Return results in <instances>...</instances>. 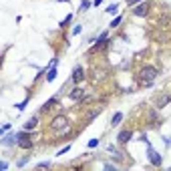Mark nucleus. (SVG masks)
Instances as JSON below:
<instances>
[{
  "label": "nucleus",
  "instance_id": "aec40b11",
  "mask_svg": "<svg viewBox=\"0 0 171 171\" xmlns=\"http://www.w3.org/2000/svg\"><path fill=\"white\" fill-rule=\"evenodd\" d=\"M101 2H103V0H95V2H93V4H95V6H99Z\"/></svg>",
  "mask_w": 171,
  "mask_h": 171
},
{
  "label": "nucleus",
  "instance_id": "20e7f679",
  "mask_svg": "<svg viewBox=\"0 0 171 171\" xmlns=\"http://www.w3.org/2000/svg\"><path fill=\"white\" fill-rule=\"evenodd\" d=\"M147 153H149V161H151V163H153V165H157V167H159V165H161V155H159V153H157V151H155V149H153V147H151V145H149V149H147Z\"/></svg>",
  "mask_w": 171,
  "mask_h": 171
},
{
  "label": "nucleus",
  "instance_id": "39448f33",
  "mask_svg": "<svg viewBox=\"0 0 171 171\" xmlns=\"http://www.w3.org/2000/svg\"><path fill=\"white\" fill-rule=\"evenodd\" d=\"M57 58H53V62H50V71L46 72V81H49V83H53L54 79H57Z\"/></svg>",
  "mask_w": 171,
  "mask_h": 171
},
{
  "label": "nucleus",
  "instance_id": "9d476101",
  "mask_svg": "<svg viewBox=\"0 0 171 171\" xmlns=\"http://www.w3.org/2000/svg\"><path fill=\"white\" fill-rule=\"evenodd\" d=\"M121 121H123V113H115V115H113V119H111V125L117 127Z\"/></svg>",
  "mask_w": 171,
  "mask_h": 171
},
{
  "label": "nucleus",
  "instance_id": "1a4fd4ad",
  "mask_svg": "<svg viewBox=\"0 0 171 171\" xmlns=\"http://www.w3.org/2000/svg\"><path fill=\"white\" fill-rule=\"evenodd\" d=\"M36 123H38V119H36V117H30V119H28L26 123H24V129H26V131L34 129V127H36Z\"/></svg>",
  "mask_w": 171,
  "mask_h": 171
},
{
  "label": "nucleus",
  "instance_id": "dca6fc26",
  "mask_svg": "<svg viewBox=\"0 0 171 171\" xmlns=\"http://www.w3.org/2000/svg\"><path fill=\"white\" fill-rule=\"evenodd\" d=\"M103 40H107V32H103V34H101V36H99V38H97V42H95V46H99V44H101V42H103Z\"/></svg>",
  "mask_w": 171,
  "mask_h": 171
},
{
  "label": "nucleus",
  "instance_id": "4be33fe9",
  "mask_svg": "<svg viewBox=\"0 0 171 171\" xmlns=\"http://www.w3.org/2000/svg\"><path fill=\"white\" fill-rule=\"evenodd\" d=\"M61 2H67V0H61Z\"/></svg>",
  "mask_w": 171,
  "mask_h": 171
},
{
  "label": "nucleus",
  "instance_id": "423d86ee",
  "mask_svg": "<svg viewBox=\"0 0 171 171\" xmlns=\"http://www.w3.org/2000/svg\"><path fill=\"white\" fill-rule=\"evenodd\" d=\"M83 79H85V71L81 67H76L75 71H72V81H75V83H81Z\"/></svg>",
  "mask_w": 171,
  "mask_h": 171
},
{
  "label": "nucleus",
  "instance_id": "9b49d317",
  "mask_svg": "<svg viewBox=\"0 0 171 171\" xmlns=\"http://www.w3.org/2000/svg\"><path fill=\"white\" fill-rule=\"evenodd\" d=\"M135 14H137V16H145V14H147V4L137 6V8H135Z\"/></svg>",
  "mask_w": 171,
  "mask_h": 171
},
{
  "label": "nucleus",
  "instance_id": "f8f14e48",
  "mask_svg": "<svg viewBox=\"0 0 171 171\" xmlns=\"http://www.w3.org/2000/svg\"><path fill=\"white\" fill-rule=\"evenodd\" d=\"M12 143H16V135H6L2 139V145H12Z\"/></svg>",
  "mask_w": 171,
  "mask_h": 171
},
{
  "label": "nucleus",
  "instance_id": "7ed1b4c3",
  "mask_svg": "<svg viewBox=\"0 0 171 171\" xmlns=\"http://www.w3.org/2000/svg\"><path fill=\"white\" fill-rule=\"evenodd\" d=\"M67 117H65V115H58V117H54L53 119V123H50V127H53V129L54 131H61V129H65V127H67Z\"/></svg>",
  "mask_w": 171,
  "mask_h": 171
},
{
  "label": "nucleus",
  "instance_id": "0eeeda50",
  "mask_svg": "<svg viewBox=\"0 0 171 171\" xmlns=\"http://www.w3.org/2000/svg\"><path fill=\"white\" fill-rule=\"evenodd\" d=\"M71 99H72V101H79V99H83V89H81V87L72 89V91H71Z\"/></svg>",
  "mask_w": 171,
  "mask_h": 171
},
{
  "label": "nucleus",
  "instance_id": "f257e3e1",
  "mask_svg": "<svg viewBox=\"0 0 171 171\" xmlns=\"http://www.w3.org/2000/svg\"><path fill=\"white\" fill-rule=\"evenodd\" d=\"M155 79H157V71H155L153 67H145V68H141V72H139V83H141V85L149 87V85H151Z\"/></svg>",
  "mask_w": 171,
  "mask_h": 171
},
{
  "label": "nucleus",
  "instance_id": "f03ea898",
  "mask_svg": "<svg viewBox=\"0 0 171 171\" xmlns=\"http://www.w3.org/2000/svg\"><path fill=\"white\" fill-rule=\"evenodd\" d=\"M16 145H18L20 149H32V139L26 135V129L16 133Z\"/></svg>",
  "mask_w": 171,
  "mask_h": 171
},
{
  "label": "nucleus",
  "instance_id": "2eb2a0df",
  "mask_svg": "<svg viewBox=\"0 0 171 171\" xmlns=\"http://www.w3.org/2000/svg\"><path fill=\"white\" fill-rule=\"evenodd\" d=\"M121 20H123V18H121V16H117V18H115V20H113V22H111V24H109V26H111V28H115V26H119V24H121Z\"/></svg>",
  "mask_w": 171,
  "mask_h": 171
},
{
  "label": "nucleus",
  "instance_id": "a211bd4d",
  "mask_svg": "<svg viewBox=\"0 0 171 171\" xmlns=\"http://www.w3.org/2000/svg\"><path fill=\"white\" fill-rule=\"evenodd\" d=\"M89 6H91V2H89V0H83V4H81V10H87Z\"/></svg>",
  "mask_w": 171,
  "mask_h": 171
},
{
  "label": "nucleus",
  "instance_id": "4468645a",
  "mask_svg": "<svg viewBox=\"0 0 171 171\" xmlns=\"http://www.w3.org/2000/svg\"><path fill=\"white\" fill-rule=\"evenodd\" d=\"M117 10H119V4H111V6H107V12H109V14H115Z\"/></svg>",
  "mask_w": 171,
  "mask_h": 171
},
{
  "label": "nucleus",
  "instance_id": "f3484780",
  "mask_svg": "<svg viewBox=\"0 0 171 171\" xmlns=\"http://www.w3.org/2000/svg\"><path fill=\"white\" fill-rule=\"evenodd\" d=\"M97 145H99V139H91V141H89V149L97 147Z\"/></svg>",
  "mask_w": 171,
  "mask_h": 171
},
{
  "label": "nucleus",
  "instance_id": "ddd939ff",
  "mask_svg": "<svg viewBox=\"0 0 171 171\" xmlns=\"http://www.w3.org/2000/svg\"><path fill=\"white\" fill-rule=\"evenodd\" d=\"M169 101H171V97H169V95H165L163 99H159V103H157V107H159V109H161V107H165V105H167Z\"/></svg>",
  "mask_w": 171,
  "mask_h": 171
},
{
  "label": "nucleus",
  "instance_id": "6e6552de",
  "mask_svg": "<svg viewBox=\"0 0 171 171\" xmlns=\"http://www.w3.org/2000/svg\"><path fill=\"white\" fill-rule=\"evenodd\" d=\"M117 139H119V143H127V141L131 139V131H121Z\"/></svg>",
  "mask_w": 171,
  "mask_h": 171
},
{
  "label": "nucleus",
  "instance_id": "6ab92c4d",
  "mask_svg": "<svg viewBox=\"0 0 171 171\" xmlns=\"http://www.w3.org/2000/svg\"><path fill=\"white\" fill-rule=\"evenodd\" d=\"M81 30H83V26H81V24H79V26H75V30H72V34H75V36H76V34H81Z\"/></svg>",
  "mask_w": 171,
  "mask_h": 171
},
{
  "label": "nucleus",
  "instance_id": "412c9836",
  "mask_svg": "<svg viewBox=\"0 0 171 171\" xmlns=\"http://www.w3.org/2000/svg\"><path fill=\"white\" fill-rule=\"evenodd\" d=\"M135 2H139V0H129V4H135Z\"/></svg>",
  "mask_w": 171,
  "mask_h": 171
}]
</instances>
